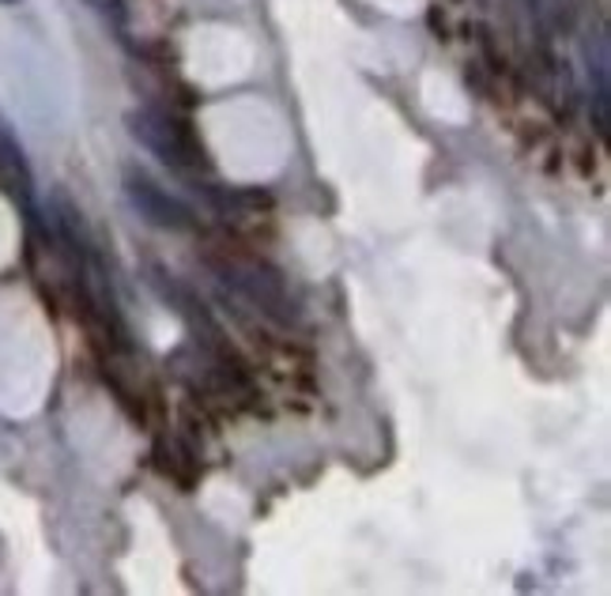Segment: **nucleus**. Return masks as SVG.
Segmentation results:
<instances>
[{"instance_id":"nucleus-3","label":"nucleus","mask_w":611,"mask_h":596,"mask_svg":"<svg viewBox=\"0 0 611 596\" xmlns=\"http://www.w3.org/2000/svg\"><path fill=\"white\" fill-rule=\"evenodd\" d=\"M125 196L132 201V208L140 212V219L163 230H196V216L189 204H181L178 196H170L163 186H155L148 174L125 170Z\"/></svg>"},{"instance_id":"nucleus-2","label":"nucleus","mask_w":611,"mask_h":596,"mask_svg":"<svg viewBox=\"0 0 611 596\" xmlns=\"http://www.w3.org/2000/svg\"><path fill=\"white\" fill-rule=\"evenodd\" d=\"M216 272L224 276L230 288L250 302L257 314L272 317L276 325H295L298 306H295V299H291L280 272L257 265V261H224V265H216Z\"/></svg>"},{"instance_id":"nucleus-1","label":"nucleus","mask_w":611,"mask_h":596,"mask_svg":"<svg viewBox=\"0 0 611 596\" xmlns=\"http://www.w3.org/2000/svg\"><path fill=\"white\" fill-rule=\"evenodd\" d=\"M129 132L140 140L152 155L163 158L170 170L178 174H201L212 166L208 151H204L201 137L189 129L181 117L166 114V110L144 106V110H132L129 114Z\"/></svg>"}]
</instances>
